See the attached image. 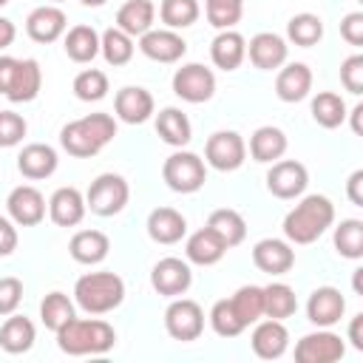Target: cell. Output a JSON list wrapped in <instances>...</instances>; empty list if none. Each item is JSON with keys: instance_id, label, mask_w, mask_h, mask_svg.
I'll return each mask as SVG.
<instances>
[{"instance_id": "cell-42", "label": "cell", "mask_w": 363, "mask_h": 363, "mask_svg": "<svg viewBox=\"0 0 363 363\" xmlns=\"http://www.w3.org/2000/svg\"><path fill=\"white\" fill-rule=\"evenodd\" d=\"M201 14V6L199 0H162L159 6V17L164 23V28H187L199 20Z\"/></svg>"}, {"instance_id": "cell-56", "label": "cell", "mask_w": 363, "mask_h": 363, "mask_svg": "<svg viewBox=\"0 0 363 363\" xmlns=\"http://www.w3.org/2000/svg\"><path fill=\"white\" fill-rule=\"evenodd\" d=\"M360 278H363V269H354V278H352V284H354V292L360 295L363 289H360Z\"/></svg>"}, {"instance_id": "cell-14", "label": "cell", "mask_w": 363, "mask_h": 363, "mask_svg": "<svg viewBox=\"0 0 363 363\" xmlns=\"http://www.w3.org/2000/svg\"><path fill=\"white\" fill-rule=\"evenodd\" d=\"M139 51L153 62H179L187 54V43L173 28H150L139 37Z\"/></svg>"}, {"instance_id": "cell-22", "label": "cell", "mask_w": 363, "mask_h": 363, "mask_svg": "<svg viewBox=\"0 0 363 363\" xmlns=\"http://www.w3.org/2000/svg\"><path fill=\"white\" fill-rule=\"evenodd\" d=\"M250 343H252V352H255L258 357L275 360V357H281V354L286 352V346H289V332H286L284 320L267 318V320H261V323L252 329Z\"/></svg>"}, {"instance_id": "cell-4", "label": "cell", "mask_w": 363, "mask_h": 363, "mask_svg": "<svg viewBox=\"0 0 363 363\" xmlns=\"http://www.w3.org/2000/svg\"><path fill=\"white\" fill-rule=\"evenodd\" d=\"M74 301L88 315L113 312L125 301V281L116 272H85L74 284Z\"/></svg>"}, {"instance_id": "cell-41", "label": "cell", "mask_w": 363, "mask_h": 363, "mask_svg": "<svg viewBox=\"0 0 363 363\" xmlns=\"http://www.w3.org/2000/svg\"><path fill=\"white\" fill-rule=\"evenodd\" d=\"M230 303H233V309H235V315L241 318L244 326L258 323V318H264V286H255V284L241 286L230 298Z\"/></svg>"}, {"instance_id": "cell-16", "label": "cell", "mask_w": 363, "mask_h": 363, "mask_svg": "<svg viewBox=\"0 0 363 363\" xmlns=\"http://www.w3.org/2000/svg\"><path fill=\"white\" fill-rule=\"evenodd\" d=\"M286 54H289V45H286V40H284L281 34H275V31H258V34L250 40V45H247L250 62H252L255 68H261V71H275V68H281V65L286 62Z\"/></svg>"}, {"instance_id": "cell-48", "label": "cell", "mask_w": 363, "mask_h": 363, "mask_svg": "<svg viewBox=\"0 0 363 363\" xmlns=\"http://www.w3.org/2000/svg\"><path fill=\"white\" fill-rule=\"evenodd\" d=\"M20 301H23V281L14 275L0 278V318L17 312Z\"/></svg>"}, {"instance_id": "cell-51", "label": "cell", "mask_w": 363, "mask_h": 363, "mask_svg": "<svg viewBox=\"0 0 363 363\" xmlns=\"http://www.w3.org/2000/svg\"><path fill=\"white\" fill-rule=\"evenodd\" d=\"M346 196L354 207H363V170H354L346 182Z\"/></svg>"}, {"instance_id": "cell-21", "label": "cell", "mask_w": 363, "mask_h": 363, "mask_svg": "<svg viewBox=\"0 0 363 363\" xmlns=\"http://www.w3.org/2000/svg\"><path fill=\"white\" fill-rule=\"evenodd\" d=\"M60 159H57V150L45 142H31L20 150L17 156V170L31 179V182H40V179H48L54 170H57Z\"/></svg>"}, {"instance_id": "cell-27", "label": "cell", "mask_w": 363, "mask_h": 363, "mask_svg": "<svg viewBox=\"0 0 363 363\" xmlns=\"http://www.w3.org/2000/svg\"><path fill=\"white\" fill-rule=\"evenodd\" d=\"M224 252H227L224 241H221L210 227L196 230V233L187 238V244H184L187 261H190V264H199V267H213V264H218V261L224 258Z\"/></svg>"}, {"instance_id": "cell-34", "label": "cell", "mask_w": 363, "mask_h": 363, "mask_svg": "<svg viewBox=\"0 0 363 363\" xmlns=\"http://www.w3.org/2000/svg\"><path fill=\"white\" fill-rule=\"evenodd\" d=\"M156 133L162 136V142H167L173 147H184L193 139L190 119L179 108H162L159 111V116H156Z\"/></svg>"}, {"instance_id": "cell-3", "label": "cell", "mask_w": 363, "mask_h": 363, "mask_svg": "<svg viewBox=\"0 0 363 363\" xmlns=\"http://www.w3.org/2000/svg\"><path fill=\"white\" fill-rule=\"evenodd\" d=\"M113 136H116V119L111 113H88L82 119L68 122L60 130V145L71 156L88 159V156H96Z\"/></svg>"}, {"instance_id": "cell-39", "label": "cell", "mask_w": 363, "mask_h": 363, "mask_svg": "<svg viewBox=\"0 0 363 363\" xmlns=\"http://www.w3.org/2000/svg\"><path fill=\"white\" fill-rule=\"evenodd\" d=\"M335 250L349 261L363 258V221L360 218H343L335 227Z\"/></svg>"}, {"instance_id": "cell-32", "label": "cell", "mask_w": 363, "mask_h": 363, "mask_svg": "<svg viewBox=\"0 0 363 363\" xmlns=\"http://www.w3.org/2000/svg\"><path fill=\"white\" fill-rule=\"evenodd\" d=\"M207 227L224 241L227 250L235 247V244H241V241L247 238V221H244V216H241L238 210H233V207H218V210H213L210 218H207Z\"/></svg>"}, {"instance_id": "cell-15", "label": "cell", "mask_w": 363, "mask_h": 363, "mask_svg": "<svg viewBox=\"0 0 363 363\" xmlns=\"http://www.w3.org/2000/svg\"><path fill=\"white\" fill-rule=\"evenodd\" d=\"M68 31V17L60 6L54 3H45V6H37L28 17H26V34L34 40V43H54L60 40L62 34Z\"/></svg>"}, {"instance_id": "cell-52", "label": "cell", "mask_w": 363, "mask_h": 363, "mask_svg": "<svg viewBox=\"0 0 363 363\" xmlns=\"http://www.w3.org/2000/svg\"><path fill=\"white\" fill-rule=\"evenodd\" d=\"M17 57H0V94L6 96L11 79H14V71H17Z\"/></svg>"}, {"instance_id": "cell-6", "label": "cell", "mask_w": 363, "mask_h": 363, "mask_svg": "<svg viewBox=\"0 0 363 363\" xmlns=\"http://www.w3.org/2000/svg\"><path fill=\"white\" fill-rule=\"evenodd\" d=\"M162 179L167 182L170 190L176 193H196L207 182V167L204 159L190 153V150H176L164 159L162 164Z\"/></svg>"}, {"instance_id": "cell-43", "label": "cell", "mask_w": 363, "mask_h": 363, "mask_svg": "<svg viewBox=\"0 0 363 363\" xmlns=\"http://www.w3.org/2000/svg\"><path fill=\"white\" fill-rule=\"evenodd\" d=\"M74 94L82 102H99L108 94V77L99 68H85L74 77Z\"/></svg>"}, {"instance_id": "cell-19", "label": "cell", "mask_w": 363, "mask_h": 363, "mask_svg": "<svg viewBox=\"0 0 363 363\" xmlns=\"http://www.w3.org/2000/svg\"><path fill=\"white\" fill-rule=\"evenodd\" d=\"M113 111L128 125H142L153 116V96L142 85H125L113 96Z\"/></svg>"}, {"instance_id": "cell-30", "label": "cell", "mask_w": 363, "mask_h": 363, "mask_svg": "<svg viewBox=\"0 0 363 363\" xmlns=\"http://www.w3.org/2000/svg\"><path fill=\"white\" fill-rule=\"evenodd\" d=\"M153 20H156L153 0H128L116 11V28H122L130 37H142L145 31H150Z\"/></svg>"}, {"instance_id": "cell-7", "label": "cell", "mask_w": 363, "mask_h": 363, "mask_svg": "<svg viewBox=\"0 0 363 363\" xmlns=\"http://www.w3.org/2000/svg\"><path fill=\"white\" fill-rule=\"evenodd\" d=\"M164 329L173 340H196L204 332V309L193 298H173L164 309Z\"/></svg>"}, {"instance_id": "cell-17", "label": "cell", "mask_w": 363, "mask_h": 363, "mask_svg": "<svg viewBox=\"0 0 363 363\" xmlns=\"http://www.w3.org/2000/svg\"><path fill=\"white\" fill-rule=\"evenodd\" d=\"M252 264L261 269V272H269V275H284L295 267V250L289 241L284 238H261L255 247H252Z\"/></svg>"}, {"instance_id": "cell-55", "label": "cell", "mask_w": 363, "mask_h": 363, "mask_svg": "<svg viewBox=\"0 0 363 363\" xmlns=\"http://www.w3.org/2000/svg\"><path fill=\"white\" fill-rule=\"evenodd\" d=\"M360 113H363V105H354V108H352V130H354V133L363 130V128H360Z\"/></svg>"}, {"instance_id": "cell-10", "label": "cell", "mask_w": 363, "mask_h": 363, "mask_svg": "<svg viewBox=\"0 0 363 363\" xmlns=\"http://www.w3.org/2000/svg\"><path fill=\"white\" fill-rule=\"evenodd\" d=\"M309 184V170L295 159H278L267 170V190L275 199H298Z\"/></svg>"}, {"instance_id": "cell-28", "label": "cell", "mask_w": 363, "mask_h": 363, "mask_svg": "<svg viewBox=\"0 0 363 363\" xmlns=\"http://www.w3.org/2000/svg\"><path fill=\"white\" fill-rule=\"evenodd\" d=\"M40 88H43V68H40L37 60L28 57V60L17 62L14 79H11L9 91H6V99H11V102H31V99H37Z\"/></svg>"}, {"instance_id": "cell-23", "label": "cell", "mask_w": 363, "mask_h": 363, "mask_svg": "<svg viewBox=\"0 0 363 363\" xmlns=\"http://www.w3.org/2000/svg\"><path fill=\"white\" fill-rule=\"evenodd\" d=\"M312 91V71L306 62H289L275 77V94L281 102H301Z\"/></svg>"}, {"instance_id": "cell-38", "label": "cell", "mask_w": 363, "mask_h": 363, "mask_svg": "<svg viewBox=\"0 0 363 363\" xmlns=\"http://www.w3.org/2000/svg\"><path fill=\"white\" fill-rule=\"evenodd\" d=\"M286 37H289V43H295L301 48H312L323 37V20L318 14H312V11H301V14L289 17Z\"/></svg>"}, {"instance_id": "cell-18", "label": "cell", "mask_w": 363, "mask_h": 363, "mask_svg": "<svg viewBox=\"0 0 363 363\" xmlns=\"http://www.w3.org/2000/svg\"><path fill=\"white\" fill-rule=\"evenodd\" d=\"M343 312H346V298L335 286H318L306 301V318L320 329L335 326L343 318Z\"/></svg>"}, {"instance_id": "cell-25", "label": "cell", "mask_w": 363, "mask_h": 363, "mask_svg": "<svg viewBox=\"0 0 363 363\" xmlns=\"http://www.w3.org/2000/svg\"><path fill=\"white\" fill-rule=\"evenodd\" d=\"M108 250H111V238L102 230H79L68 241L71 258L77 264H85V267H94V264L105 261L108 258Z\"/></svg>"}, {"instance_id": "cell-33", "label": "cell", "mask_w": 363, "mask_h": 363, "mask_svg": "<svg viewBox=\"0 0 363 363\" xmlns=\"http://www.w3.org/2000/svg\"><path fill=\"white\" fill-rule=\"evenodd\" d=\"M62 37V48L74 62H91L99 54V31L94 26H74Z\"/></svg>"}, {"instance_id": "cell-54", "label": "cell", "mask_w": 363, "mask_h": 363, "mask_svg": "<svg viewBox=\"0 0 363 363\" xmlns=\"http://www.w3.org/2000/svg\"><path fill=\"white\" fill-rule=\"evenodd\" d=\"M14 37H17L14 23H11L9 17H0V51H3V48H9V45L14 43Z\"/></svg>"}, {"instance_id": "cell-46", "label": "cell", "mask_w": 363, "mask_h": 363, "mask_svg": "<svg viewBox=\"0 0 363 363\" xmlns=\"http://www.w3.org/2000/svg\"><path fill=\"white\" fill-rule=\"evenodd\" d=\"M28 125L20 113L14 111H0V147H14L23 142Z\"/></svg>"}, {"instance_id": "cell-36", "label": "cell", "mask_w": 363, "mask_h": 363, "mask_svg": "<svg viewBox=\"0 0 363 363\" xmlns=\"http://www.w3.org/2000/svg\"><path fill=\"white\" fill-rule=\"evenodd\" d=\"M349 113H346V102H343V96L340 94H335V91H320V94H315L312 96V119L320 125V128H337V125H343V119H346Z\"/></svg>"}, {"instance_id": "cell-11", "label": "cell", "mask_w": 363, "mask_h": 363, "mask_svg": "<svg viewBox=\"0 0 363 363\" xmlns=\"http://www.w3.org/2000/svg\"><path fill=\"white\" fill-rule=\"evenodd\" d=\"M346 354V343L340 340V335L329 332V329H320L318 332H309L298 340L295 346V360L298 363H335Z\"/></svg>"}, {"instance_id": "cell-8", "label": "cell", "mask_w": 363, "mask_h": 363, "mask_svg": "<svg viewBox=\"0 0 363 363\" xmlns=\"http://www.w3.org/2000/svg\"><path fill=\"white\" fill-rule=\"evenodd\" d=\"M173 94L184 102H207L216 94V74L201 62H187L173 74Z\"/></svg>"}, {"instance_id": "cell-44", "label": "cell", "mask_w": 363, "mask_h": 363, "mask_svg": "<svg viewBox=\"0 0 363 363\" xmlns=\"http://www.w3.org/2000/svg\"><path fill=\"white\" fill-rule=\"evenodd\" d=\"M207 23L218 31L233 28L244 14V0H204Z\"/></svg>"}, {"instance_id": "cell-26", "label": "cell", "mask_w": 363, "mask_h": 363, "mask_svg": "<svg viewBox=\"0 0 363 363\" xmlns=\"http://www.w3.org/2000/svg\"><path fill=\"white\" fill-rule=\"evenodd\" d=\"M210 57H213L216 68L235 71L244 62V57H247V40L235 28H224V31L216 34V40L210 45Z\"/></svg>"}, {"instance_id": "cell-49", "label": "cell", "mask_w": 363, "mask_h": 363, "mask_svg": "<svg viewBox=\"0 0 363 363\" xmlns=\"http://www.w3.org/2000/svg\"><path fill=\"white\" fill-rule=\"evenodd\" d=\"M340 37L349 45H363V11H349L340 20Z\"/></svg>"}, {"instance_id": "cell-20", "label": "cell", "mask_w": 363, "mask_h": 363, "mask_svg": "<svg viewBox=\"0 0 363 363\" xmlns=\"http://www.w3.org/2000/svg\"><path fill=\"white\" fill-rule=\"evenodd\" d=\"M85 196L77 187H57L48 199V216L57 227H77L85 218Z\"/></svg>"}, {"instance_id": "cell-5", "label": "cell", "mask_w": 363, "mask_h": 363, "mask_svg": "<svg viewBox=\"0 0 363 363\" xmlns=\"http://www.w3.org/2000/svg\"><path fill=\"white\" fill-rule=\"evenodd\" d=\"M128 199H130V187H128L125 176H119V173H99L91 182L88 193H85V207L94 216L108 218V216L122 213Z\"/></svg>"}, {"instance_id": "cell-31", "label": "cell", "mask_w": 363, "mask_h": 363, "mask_svg": "<svg viewBox=\"0 0 363 363\" xmlns=\"http://www.w3.org/2000/svg\"><path fill=\"white\" fill-rule=\"evenodd\" d=\"M286 153V133L275 125H261L252 136H250V156L255 162L272 164Z\"/></svg>"}, {"instance_id": "cell-9", "label": "cell", "mask_w": 363, "mask_h": 363, "mask_svg": "<svg viewBox=\"0 0 363 363\" xmlns=\"http://www.w3.org/2000/svg\"><path fill=\"white\" fill-rule=\"evenodd\" d=\"M204 159L210 167H216L221 173L238 170L247 159V142L235 130H216L204 145Z\"/></svg>"}, {"instance_id": "cell-45", "label": "cell", "mask_w": 363, "mask_h": 363, "mask_svg": "<svg viewBox=\"0 0 363 363\" xmlns=\"http://www.w3.org/2000/svg\"><path fill=\"white\" fill-rule=\"evenodd\" d=\"M210 326H213V332L221 335V337H235V335H241V332L247 329V326L241 323V318L235 315L230 298H221V301L213 303V309H210Z\"/></svg>"}, {"instance_id": "cell-1", "label": "cell", "mask_w": 363, "mask_h": 363, "mask_svg": "<svg viewBox=\"0 0 363 363\" xmlns=\"http://www.w3.org/2000/svg\"><path fill=\"white\" fill-rule=\"evenodd\" d=\"M335 221V204L320 196H303L284 218V235L289 244H312L318 241Z\"/></svg>"}, {"instance_id": "cell-57", "label": "cell", "mask_w": 363, "mask_h": 363, "mask_svg": "<svg viewBox=\"0 0 363 363\" xmlns=\"http://www.w3.org/2000/svg\"><path fill=\"white\" fill-rule=\"evenodd\" d=\"M79 3H82V6H94V9H96V6H102L105 0H79Z\"/></svg>"}, {"instance_id": "cell-13", "label": "cell", "mask_w": 363, "mask_h": 363, "mask_svg": "<svg viewBox=\"0 0 363 363\" xmlns=\"http://www.w3.org/2000/svg\"><path fill=\"white\" fill-rule=\"evenodd\" d=\"M6 207H9V218L17 227H34L45 218V196L34 184H17L9 193Z\"/></svg>"}, {"instance_id": "cell-53", "label": "cell", "mask_w": 363, "mask_h": 363, "mask_svg": "<svg viewBox=\"0 0 363 363\" xmlns=\"http://www.w3.org/2000/svg\"><path fill=\"white\" fill-rule=\"evenodd\" d=\"M349 340L357 352H363V315H354L349 323Z\"/></svg>"}, {"instance_id": "cell-12", "label": "cell", "mask_w": 363, "mask_h": 363, "mask_svg": "<svg viewBox=\"0 0 363 363\" xmlns=\"http://www.w3.org/2000/svg\"><path fill=\"white\" fill-rule=\"evenodd\" d=\"M190 284H193V272H190V264L182 258L167 255V258L156 261L150 269V286L164 298L184 295L190 289Z\"/></svg>"}, {"instance_id": "cell-58", "label": "cell", "mask_w": 363, "mask_h": 363, "mask_svg": "<svg viewBox=\"0 0 363 363\" xmlns=\"http://www.w3.org/2000/svg\"><path fill=\"white\" fill-rule=\"evenodd\" d=\"M6 3H9V0H0V9H3V6H6Z\"/></svg>"}, {"instance_id": "cell-47", "label": "cell", "mask_w": 363, "mask_h": 363, "mask_svg": "<svg viewBox=\"0 0 363 363\" xmlns=\"http://www.w3.org/2000/svg\"><path fill=\"white\" fill-rule=\"evenodd\" d=\"M340 82L349 94H363V54H352L340 62Z\"/></svg>"}, {"instance_id": "cell-40", "label": "cell", "mask_w": 363, "mask_h": 363, "mask_svg": "<svg viewBox=\"0 0 363 363\" xmlns=\"http://www.w3.org/2000/svg\"><path fill=\"white\" fill-rule=\"evenodd\" d=\"M40 318H43L45 329L57 332L60 326H65V323L74 318V301H71L65 292L54 289V292H48V295L43 298V303H40Z\"/></svg>"}, {"instance_id": "cell-29", "label": "cell", "mask_w": 363, "mask_h": 363, "mask_svg": "<svg viewBox=\"0 0 363 363\" xmlns=\"http://www.w3.org/2000/svg\"><path fill=\"white\" fill-rule=\"evenodd\" d=\"M37 340V329L34 323L26 318V315H6L3 326H0V346L9 352V354H23L34 346Z\"/></svg>"}, {"instance_id": "cell-59", "label": "cell", "mask_w": 363, "mask_h": 363, "mask_svg": "<svg viewBox=\"0 0 363 363\" xmlns=\"http://www.w3.org/2000/svg\"><path fill=\"white\" fill-rule=\"evenodd\" d=\"M48 3H54V6H57V3H62V0H48Z\"/></svg>"}, {"instance_id": "cell-50", "label": "cell", "mask_w": 363, "mask_h": 363, "mask_svg": "<svg viewBox=\"0 0 363 363\" xmlns=\"http://www.w3.org/2000/svg\"><path fill=\"white\" fill-rule=\"evenodd\" d=\"M17 250V227L11 218L0 216V258L11 255Z\"/></svg>"}, {"instance_id": "cell-37", "label": "cell", "mask_w": 363, "mask_h": 363, "mask_svg": "<svg viewBox=\"0 0 363 363\" xmlns=\"http://www.w3.org/2000/svg\"><path fill=\"white\" fill-rule=\"evenodd\" d=\"M133 37L125 34L122 28H108L99 34V54L105 57L108 65H128L130 57H133Z\"/></svg>"}, {"instance_id": "cell-24", "label": "cell", "mask_w": 363, "mask_h": 363, "mask_svg": "<svg viewBox=\"0 0 363 363\" xmlns=\"http://www.w3.org/2000/svg\"><path fill=\"white\" fill-rule=\"evenodd\" d=\"M187 233V218L173 207H156L147 216V235L156 244H179Z\"/></svg>"}, {"instance_id": "cell-35", "label": "cell", "mask_w": 363, "mask_h": 363, "mask_svg": "<svg viewBox=\"0 0 363 363\" xmlns=\"http://www.w3.org/2000/svg\"><path fill=\"white\" fill-rule=\"evenodd\" d=\"M298 309V298H295V289L284 281H272L264 286V315L267 318H275V320H284L289 315H295Z\"/></svg>"}, {"instance_id": "cell-2", "label": "cell", "mask_w": 363, "mask_h": 363, "mask_svg": "<svg viewBox=\"0 0 363 363\" xmlns=\"http://www.w3.org/2000/svg\"><path fill=\"white\" fill-rule=\"evenodd\" d=\"M116 343V332L108 320L99 318H71L65 326L57 329V346L65 354H105Z\"/></svg>"}]
</instances>
